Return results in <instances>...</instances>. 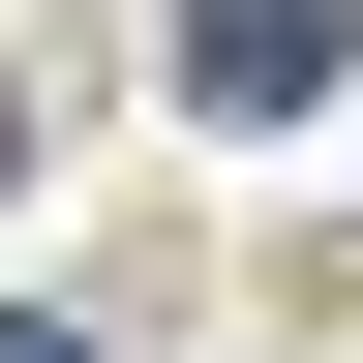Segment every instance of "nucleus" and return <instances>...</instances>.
Masks as SVG:
<instances>
[{"mask_svg": "<svg viewBox=\"0 0 363 363\" xmlns=\"http://www.w3.org/2000/svg\"><path fill=\"white\" fill-rule=\"evenodd\" d=\"M333 61H363V0H182V91L212 121H303Z\"/></svg>", "mask_w": 363, "mask_h": 363, "instance_id": "1", "label": "nucleus"}, {"mask_svg": "<svg viewBox=\"0 0 363 363\" xmlns=\"http://www.w3.org/2000/svg\"><path fill=\"white\" fill-rule=\"evenodd\" d=\"M0 363H91V333H61V303H0Z\"/></svg>", "mask_w": 363, "mask_h": 363, "instance_id": "2", "label": "nucleus"}, {"mask_svg": "<svg viewBox=\"0 0 363 363\" xmlns=\"http://www.w3.org/2000/svg\"><path fill=\"white\" fill-rule=\"evenodd\" d=\"M0 182H30V91H0Z\"/></svg>", "mask_w": 363, "mask_h": 363, "instance_id": "3", "label": "nucleus"}]
</instances>
